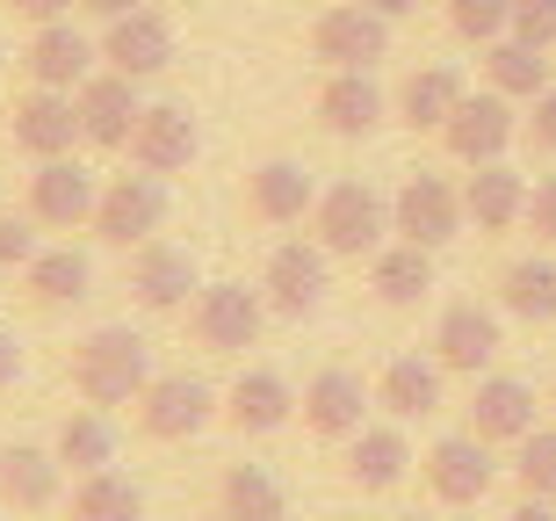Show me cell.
Instances as JSON below:
<instances>
[{"label": "cell", "instance_id": "484cf974", "mask_svg": "<svg viewBox=\"0 0 556 521\" xmlns=\"http://www.w3.org/2000/svg\"><path fill=\"white\" fill-rule=\"evenodd\" d=\"M369 283H376V297H383L391 312H413L419 297L433 290V247H413V239H397V247H376Z\"/></svg>", "mask_w": 556, "mask_h": 521}, {"label": "cell", "instance_id": "cb8c5ba5", "mask_svg": "<svg viewBox=\"0 0 556 521\" xmlns=\"http://www.w3.org/2000/svg\"><path fill=\"white\" fill-rule=\"evenodd\" d=\"M289 413H296V392H289V376H275V370H247L225 392V420L239 435H275Z\"/></svg>", "mask_w": 556, "mask_h": 521}, {"label": "cell", "instance_id": "9c48e42d", "mask_svg": "<svg viewBox=\"0 0 556 521\" xmlns=\"http://www.w3.org/2000/svg\"><path fill=\"white\" fill-rule=\"evenodd\" d=\"M514 95H463L455 102V116L441 124V146L463 160V168H484V160H506V146H514Z\"/></svg>", "mask_w": 556, "mask_h": 521}, {"label": "cell", "instance_id": "d6a6232c", "mask_svg": "<svg viewBox=\"0 0 556 521\" xmlns=\"http://www.w3.org/2000/svg\"><path fill=\"white\" fill-rule=\"evenodd\" d=\"M59 463L80 479V471H102V463H116V427H109L102 406H80V413H65L59 420Z\"/></svg>", "mask_w": 556, "mask_h": 521}, {"label": "cell", "instance_id": "52a82bcc", "mask_svg": "<svg viewBox=\"0 0 556 521\" xmlns=\"http://www.w3.org/2000/svg\"><path fill=\"white\" fill-rule=\"evenodd\" d=\"M94 203H102V188H94V174L65 152V160H37V174H29V218H37L43 232H80L94 225Z\"/></svg>", "mask_w": 556, "mask_h": 521}, {"label": "cell", "instance_id": "4316f807", "mask_svg": "<svg viewBox=\"0 0 556 521\" xmlns=\"http://www.w3.org/2000/svg\"><path fill=\"white\" fill-rule=\"evenodd\" d=\"M405 463H413V442L397 435V427H362V435H348V479L362 485V493H391V485L405 479Z\"/></svg>", "mask_w": 556, "mask_h": 521}, {"label": "cell", "instance_id": "6da1fadb", "mask_svg": "<svg viewBox=\"0 0 556 521\" xmlns=\"http://www.w3.org/2000/svg\"><path fill=\"white\" fill-rule=\"evenodd\" d=\"M152 384V348H144L130 326H94L73 355V392L87 406H138V392Z\"/></svg>", "mask_w": 556, "mask_h": 521}, {"label": "cell", "instance_id": "bcb514c9", "mask_svg": "<svg viewBox=\"0 0 556 521\" xmlns=\"http://www.w3.org/2000/svg\"><path fill=\"white\" fill-rule=\"evenodd\" d=\"M369 8H376V15H391V22H397V15H413L419 0H369Z\"/></svg>", "mask_w": 556, "mask_h": 521}, {"label": "cell", "instance_id": "8fae6325", "mask_svg": "<svg viewBox=\"0 0 556 521\" xmlns=\"http://www.w3.org/2000/svg\"><path fill=\"white\" fill-rule=\"evenodd\" d=\"M492 479H498L492 442L448 435V442H433V449H427V485H433V500H441V507H477L484 493H492Z\"/></svg>", "mask_w": 556, "mask_h": 521}, {"label": "cell", "instance_id": "ab89813d", "mask_svg": "<svg viewBox=\"0 0 556 521\" xmlns=\"http://www.w3.org/2000/svg\"><path fill=\"white\" fill-rule=\"evenodd\" d=\"M528 225H535L542 239H556V174L528 188Z\"/></svg>", "mask_w": 556, "mask_h": 521}, {"label": "cell", "instance_id": "5bb4252c", "mask_svg": "<svg viewBox=\"0 0 556 521\" xmlns=\"http://www.w3.org/2000/svg\"><path fill=\"white\" fill-rule=\"evenodd\" d=\"M498 348H506V334H498L492 305H448L441 326H433V362L455 376H484Z\"/></svg>", "mask_w": 556, "mask_h": 521}, {"label": "cell", "instance_id": "7a4b0ae2", "mask_svg": "<svg viewBox=\"0 0 556 521\" xmlns=\"http://www.w3.org/2000/svg\"><path fill=\"white\" fill-rule=\"evenodd\" d=\"M311 225H318V247H326V253L362 261V253L383 247V232H391V203H383L369 182H332L326 196L311 203Z\"/></svg>", "mask_w": 556, "mask_h": 521}, {"label": "cell", "instance_id": "7402d4cb", "mask_svg": "<svg viewBox=\"0 0 556 521\" xmlns=\"http://www.w3.org/2000/svg\"><path fill=\"white\" fill-rule=\"evenodd\" d=\"M318 124H326L332 138H369V131L383 124V87H376L369 73L340 65V73L318 87Z\"/></svg>", "mask_w": 556, "mask_h": 521}, {"label": "cell", "instance_id": "d6986e66", "mask_svg": "<svg viewBox=\"0 0 556 521\" xmlns=\"http://www.w3.org/2000/svg\"><path fill=\"white\" fill-rule=\"evenodd\" d=\"M470 435L477 442H520V435H535V384H520V376H477V392H470Z\"/></svg>", "mask_w": 556, "mask_h": 521}, {"label": "cell", "instance_id": "44dd1931", "mask_svg": "<svg viewBox=\"0 0 556 521\" xmlns=\"http://www.w3.org/2000/svg\"><path fill=\"white\" fill-rule=\"evenodd\" d=\"M59 449H29V442H8L0 449V507H15V514H43V507L59 500Z\"/></svg>", "mask_w": 556, "mask_h": 521}, {"label": "cell", "instance_id": "e575fe53", "mask_svg": "<svg viewBox=\"0 0 556 521\" xmlns=\"http://www.w3.org/2000/svg\"><path fill=\"white\" fill-rule=\"evenodd\" d=\"M498 297H506V312H514V319L549 326V319H556V261H514V269L498 275Z\"/></svg>", "mask_w": 556, "mask_h": 521}, {"label": "cell", "instance_id": "b9f144b4", "mask_svg": "<svg viewBox=\"0 0 556 521\" xmlns=\"http://www.w3.org/2000/svg\"><path fill=\"white\" fill-rule=\"evenodd\" d=\"M73 8H80V0H15V15H22V22H65Z\"/></svg>", "mask_w": 556, "mask_h": 521}, {"label": "cell", "instance_id": "9a60e30c", "mask_svg": "<svg viewBox=\"0 0 556 521\" xmlns=\"http://www.w3.org/2000/svg\"><path fill=\"white\" fill-rule=\"evenodd\" d=\"M195 152H203V131H195V116H188L181 102L144 109L138 131H130V160H138L144 174H188Z\"/></svg>", "mask_w": 556, "mask_h": 521}, {"label": "cell", "instance_id": "8d00e7d4", "mask_svg": "<svg viewBox=\"0 0 556 521\" xmlns=\"http://www.w3.org/2000/svg\"><path fill=\"white\" fill-rule=\"evenodd\" d=\"M514 22V0H448V29L463 44H498Z\"/></svg>", "mask_w": 556, "mask_h": 521}, {"label": "cell", "instance_id": "277c9868", "mask_svg": "<svg viewBox=\"0 0 556 521\" xmlns=\"http://www.w3.org/2000/svg\"><path fill=\"white\" fill-rule=\"evenodd\" d=\"M261 319H268V297L247 290V283H210V290H195V305H188V326H195V340L217 355H239L261 340Z\"/></svg>", "mask_w": 556, "mask_h": 521}, {"label": "cell", "instance_id": "ee69618b", "mask_svg": "<svg viewBox=\"0 0 556 521\" xmlns=\"http://www.w3.org/2000/svg\"><path fill=\"white\" fill-rule=\"evenodd\" d=\"M506 521H556V500H528V493H520V507Z\"/></svg>", "mask_w": 556, "mask_h": 521}, {"label": "cell", "instance_id": "74e56055", "mask_svg": "<svg viewBox=\"0 0 556 521\" xmlns=\"http://www.w3.org/2000/svg\"><path fill=\"white\" fill-rule=\"evenodd\" d=\"M506 37L535 44V51H549L556 44V0H514V22H506Z\"/></svg>", "mask_w": 556, "mask_h": 521}, {"label": "cell", "instance_id": "7c38bea8", "mask_svg": "<svg viewBox=\"0 0 556 521\" xmlns=\"http://www.w3.org/2000/svg\"><path fill=\"white\" fill-rule=\"evenodd\" d=\"M102 59H109V73L152 80V73H166V65H174V22H166L160 8H130V15L109 22Z\"/></svg>", "mask_w": 556, "mask_h": 521}, {"label": "cell", "instance_id": "83f0119b", "mask_svg": "<svg viewBox=\"0 0 556 521\" xmlns=\"http://www.w3.org/2000/svg\"><path fill=\"white\" fill-rule=\"evenodd\" d=\"M22 283H29V297H37L43 312H59V305H80L87 297L94 269H87L80 247H37V261L22 269Z\"/></svg>", "mask_w": 556, "mask_h": 521}, {"label": "cell", "instance_id": "60d3db41", "mask_svg": "<svg viewBox=\"0 0 556 521\" xmlns=\"http://www.w3.org/2000/svg\"><path fill=\"white\" fill-rule=\"evenodd\" d=\"M528 138H535L542 152H556V80L535 95V116H528Z\"/></svg>", "mask_w": 556, "mask_h": 521}, {"label": "cell", "instance_id": "1f68e13d", "mask_svg": "<svg viewBox=\"0 0 556 521\" xmlns=\"http://www.w3.org/2000/svg\"><path fill=\"white\" fill-rule=\"evenodd\" d=\"M455 102H463V80H455L448 65H419V73H405V87H397V116L413 131H441L455 116Z\"/></svg>", "mask_w": 556, "mask_h": 521}, {"label": "cell", "instance_id": "836d02e7", "mask_svg": "<svg viewBox=\"0 0 556 521\" xmlns=\"http://www.w3.org/2000/svg\"><path fill=\"white\" fill-rule=\"evenodd\" d=\"M484 73H492V87L514 95V102H535L542 87H549V59H542L535 44H520V37L484 44Z\"/></svg>", "mask_w": 556, "mask_h": 521}, {"label": "cell", "instance_id": "ba28073f", "mask_svg": "<svg viewBox=\"0 0 556 521\" xmlns=\"http://www.w3.org/2000/svg\"><path fill=\"white\" fill-rule=\"evenodd\" d=\"M463 188H448L441 174H413V182L391 196V232L397 239H413V247H448L455 232H463Z\"/></svg>", "mask_w": 556, "mask_h": 521}, {"label": "cell", "instance_id": "3957f363", "mask_svg": "<svg viewBox=\"0 0 556 521\" xmlns=\"http://www.w3.org/2000/svg\"><path fill=\"white\" fill-rule=\"evenodd\" d=\"M8 138H15V152H29V160H65V152L80 146V102H73L65 87H29V95H15V109H8Z\"/></svg>", "mask_w": 556, "mask_h": 521}, {"label": "cell", "instance_id": "f907efd6", "mask_svg": "<svg viewBox=\"0 0 556 521\" xmlns=\"http://www.w3.org/2000/svg\"><path fill=\"white\" fill-rule=\"evenodd\" d=\"M217 521H225V514H217Z\"/></svg>", "mask_w": 556, "mask_h": 521}, {"label": "cell", "instance_id": "f6af8a7d", "mask_svg": "<svg viewBox=\"0 0 556 521\" xmlns=\"http://www.w3.org/2000/svg\"><path fill=\"white\" fill-rule=\"evenodd\" d=\"M87 15H102V22H116V15H130V8H144V0H80Z\"/></svg>", "mask_w": 556, "mask_h": 521}, {"label": "cell", "instance_id": "ac0fdd59", "mask_svg": "<svg viewBox=\"0 0 556 521\" xmlns=\"http://www.w3.org/2000/svg\"><path fill=\"white\" fill-rule=\"evenodd\" d=\"M188 290H203L195 283V253L166 247V239H144L138 261H130V297H138L144 312H181Z\"/></svg>", "mask_w": 556, "mask_h": 521}, {"label": "cell", "instance_id": "681fc988", "mask_svg": "<svg viewBox=\"0 0 556 521\" xmlns=\"http://www.w3.org/2000/svg\"><path fill=\"white\" fill-rule=\"evenodd\" d=\"M549 406H556V392H549Z\"/></svg>", "mask_w": 556, "mask_h": 521}, {"label": "cell", "instance_id": "f1b7e54d", "mask_svg": "<svg viewBox=\"0 0 556 521\" xmlns=\"http://www.w3.org/2000/svg\"><path fill=\"white\" fill-rule=\"evenodd\" d=\"M376 398H383L397 420L441 413V362H427V355H397L391 370H383V384H376Z\"/></svg>", "mask_w": 556, "mask_h": 521}, {"label": "cell", "instance_id": "e0dca14e", "mask_svg": "<svg viewBox=\"0 0 556 521\" xmlns=\"http://www.w3.org/2000/svg\"><path fill=\"white\" fill-rule=\"evenodd\" d=\"M296 413H304V427L311 435H326V442H348V435H362L369 427V392H362V376L354 370H318L304 384V398H296Z\"/></svg>", "mask_w": 556, "mask_h": 521}, {"label": "cell", "instance_id": "4dcf8cb0", "mask_svg": "<svg viewBox=\"0 0 556 521\" xmlns=\"http://www.w3.org/2000/svg\"><path fill=\"white\" fill-rule=\"evenodd\" d=\"M73 521H144V493L116 463L80 471V479H73Z\"/></svg>", "mask_w": 556, "mask_h": 521}, {"label": "cell", "instance_id": "d4e9b609", "mask_svg": "<svg viewBox=\"0 0 556 521\" xmlns=\"http://www.w3.org/2000/svg\"><path fill=\"white\" fill-rule=\"evenodd\" d=\"M311 203H318V188H311V174L296 160H268V168L247 174V210L261 225H296Z\"/></svg>", "mask_w": 556, "mask_h": 521}, {"label": "cell", "instance_id": "7bdbcfd3", "mask_svg": "<svg viewBox=\"0 0 556 521\" xmlns=\"http://www.w3.org/2000/svg\"><path fill=\"white\" fill-rule=\"evenodd\" d=\"M15 376H22V348L15 334H0V392H15Z\"/></svg>", "mask_w": 556, "mask_h": 521}, {"label": "cell", "instance_id": "603a6c76", "mask_svg": "<svg viewBox=\"0 0 556 521\" xmlns=\"http://www.w3.org/2000/svg\"><path fill=\"white\" fill-rule=\"evenodd\" d=\"M463 210H470L477 232H514L528 218V182H520L506 160H484V168L463 182Z\"/></svg>", "mask_w": 556, "mask_h": 521}, {"label": "cell", "instance_id": "5b68a950", "mask_svg": "<svg viewBox=\"0 0 556 521\" xmlns=\"http://www.w3.org/2000/svg\"><path fill=\"white\" fill-rule=\"evenodd\" d=\"M166 225V188L160 174H116L94 203V239L102 247H144Z\"/></svg>", "mask_w": 556, "mask_h": 521}, {"label": "cell", "instance_id": "30bf717a", "mask_svg": "<svg viewBox=\"0 0 556 521\" xmlns=\"http://www.w3.org/2000/svg\"><path fill=\"white\" fill-rule=\"evenodd\" d=\"M311 51L340 73V65H354V73H369L383 51H391V15H376L369 0L362 8H326V15L311 22Z\"/></svg>", "mask_w": 556, "mask_h": 521}, {"label": "cell", "instance_id": "f35d334b", "mask_svg": "<svg viewBox=\"0 0 556 521\" xmlns=\"http://www.w3.org/2000/svg\"><path fill=\"white\" fill-rule=\"evenodd\" d=\"M37 218H0V269H29L37 261Z\"/></svg>", "mask_w": 556, "mask_h": 521}, {"label": "cell", "instance_id": "8992f818", "mask_svg": "<svg viewBox=\"0 0 556 521\" xmlns=\"http://www.w3.org/2000/svg\"><path fill=\"white\" fill-rule=\"evenodd\" d=\"M210 420H217V392L203 376H152L138 392V427L152 442H188V435H203Z\"/></svg>", "mask_w": 556, "mask_h": 521}, {"label": "cell", "instance_id": "c3c4849f", "mask_svg": "<svg viewBox=\"0 0 556 521\" xmlns=\"http://www.w3.org/2000/svg\"><path fill=\"white\" fill-rule=\"evenodd\" d=\"M340 521H354V514H340Z\"/></svg>", "mask_w": 556, "mask_h": 521}, {"label": "cell", "instance_id": "4fadbf2b", "mask_svg": "<svg viewBox=\"0 0 556 521\" xmlns=\"http://www.w3.org/2000/svg\"><path fill=\"white\" fill-rule=\"evenodd\" d=\"M73 102H80V138L87 146H130V131H138V116H144L130 73H87V80L73 87Z\"/></svg>", "mask_w": 556, "mask_h": 521}, {"label": "cell", "instance_id": "2e32d148", "mask_svg": "<svg viewBox=\"0 0 556 521\" xmlns=\"http://www.w3.org/2000/svg\"><path fill=\"white\" fill-rule=\"evenodd\" d=\"M94 59H102V44H87L73 22H37V37H29V51H22V73H29V87H73L94 73Z\"/></svg>", "mask_w": 556, "mask_h": 521}, {"label": "cell", "instance_id": "ffe728a7", "mask_svg": "<svg viewBox=\"0 0 556 521\" xmlns=\"http://www.w3.org/2000/svg\"><path fill=\"white\" fill-rule=\"evenodd\" d=\"M268 305L282 319H304L318 312V297H326V247H304V239H289V247L268 253Z\"/></svg>", "mask_w": 556, "mask_h": 521}, {"label": "cell", "instance_id": "d590c367", "mask_svg": "<svg viewBox=\"0 0 556 521\" xmlns=\"http://www.w3.org/2000/svg\"><path fill=\"white\" fill-rule=\"evenodd\" d=\"M520 457H514V479L528 500H556V427H535V435H520L514 442Z\"/></svg>", "mask_w": 556, "mask_h": 521}, {"label": "cell", "instance_id": "f546056e", "mask_svg": "<svg viewBox=\"0 0 556 521\" xmlns=\"http://www.w3.org/2000/svg\"><path fill=\"white\" fill-rule=\"evenodd\" d=\"M217 500H225V521H289V493L261 463H231L217 479Z\"/></svg>", "mask_w": 556, "mask_h": 521}, {"label": "cell", "instance_id": "7dc6e473", "mask_svg": "<svg viewBox=\"0 0 556 521\" xmlns=\"http://www.w3.org/2000/svg\"><path fill=\"white\" fill-rule=\"evenodd\" d=\"M397 521H427V514H397Z\"/></svg>", "mask_w": 556, "mask_h": 521}]
</instances>
